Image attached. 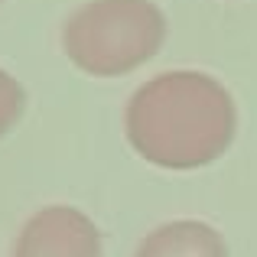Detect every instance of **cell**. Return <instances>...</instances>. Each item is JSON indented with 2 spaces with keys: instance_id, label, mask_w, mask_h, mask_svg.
Masks as SVG:
<instances>
[{
  "instance_id": "cell-1",
  "label": "cell",
  "mask_w": 257,
  "mask_h": 257,
  "mask_svg": "<svg viewBox=\"0 0 257 257\" xmlns=\"http://www.w3.org/2000/svg\"><path fill=\"white\" fill-rule=\"evenodd\" d=\"M124 131L147 163L163 170H199L231 147L238 107L231 91L205 72H163L131 94Z\"/></svg>"
},
{
  "instance_id": "cell-2",
  "label": "cell",
  "mask_w": 257,
  "mask_h": 257,
  "mask_svg": "<svg viewBox=\"0 0 257 257\" xmlns=\"http://www.w3.org/2000/svg\"><path fill=\"white\" fill-rule=\"evenodd\" d=\"M166 17L153 0H88L62 26L65 56L94 78H117L160 52Z\"/></svg>"
},
{
  "instance_id": "cell-3",
  "label": "cell",
  "mask_w": 257,
  "mask_h": 257,
  "mask_svg": "<svg viewBox=\"0 0 257 257\" xmlns=\"http://www.w3.org/2000/svg\"><path fill=\"white\" fill-rule=\"evenodd\" d=\"M13 257H101V234L85 212L49 205L20 228Z\"/></svg>"
},
{
  "instance_id": "cell-4",
  "label": "cell",
  "mask_w": 257,
  "mask_h": 257,
  "mask_svg": "<svg viewBox=\"0 0 257 257\" xmlns=\"http://www.w3.org/2000/svg\"><path fill=\"white\" fill-rule=\"evenodd\" d=\"M134 257H228V244L212 225L182 218L153 228Z\"/></svg>"
},
{
  "instance_id": "cell-5",
  "label": "cell",
  "mask_w": 257,
  "mask_h": 257,
  "mask_svg": "<svg viewBox=\"0 0 257 257\" xmlns=\"http://www.w3.org/2000/svg\"><path fill=\"white\" fill-rule=\"evenodd\" d=\"M23 104H26L23 85H20L10 72L0 69V137L13 131V124H17L20 114H23Z\"/></svg>"
}]
</instances>
